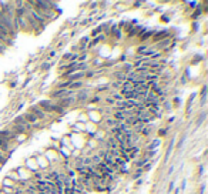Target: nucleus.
<instances>
[{
  "instance_id": "4c0bfd02",
  "label": "nucleus",
  "mask_w": 208,
  "mask_h": 194,
  "mask_svg": "<svg viewBox=\"0 0 208 194\" xmlns=\"http://www.w3.org/2000/svg\"><path fill=\"white\" fill-rule=\"evenodd\" d=\"M193 30H194V32L195 30H198V23H195V22L193 23Z\"/></svg>"
},
{
  "instance_id": "f8f14e48",
  "label": "nucleus",
  "mask_w": 208,
  "mask_h": 194,
  "mask_svg": "<svg viewBox=\"0 0 208 194\" xmlns=\"http://www.w3.org/2000/svg\"><path fill=\"white\" fill-rule=\"evenodd\" d=\"M171 39L170 37H167V39H164V40H161L158 44H157V47L160 49V50H164V52H168V49H167V46L168 44H171Z\"/></svg>"
},
{
  "instance_id": "9d476101",
  "label": "nucleus",
  "mask_w": 208,
  "mask_h": 194,
  "mask_svg": "<svg viewBox=\"0 0 208 194\" xmlns=\"http://www.w3.org/2000/svg\"><path fill=\"white\" fill-rule=\"evenodd\" d=\"M154 33H156V30H144V32L138 36V39H140V42H147L148 39H151L153 36H154Z\"/></svg>"
},
{
  "instance_id": "412c9836",
  "label": "nucleus",
  "mask_w": 208,
  "mask_h": 194,
  "mask_svg": "<svg viewBox=\"0 0 208 194\" xmlns=\"http://www.w3.org/2000/svg\"><path fill=\"white\" fill-rule=\"evenodd\" d=\"M148 49H150L148 47V44H141V46H138L137 47V53L138 54H143V53H146Z\"/></svg>"
},
{
  "instance_id": "ea45409f",
  "label": "nucleus",
  "mask_w": 208,
  "mask_h": 194,
  "mask_svg": "<svg viewBox=\"0 0 208 194\" xmlns=\"http://www.w3.org/2000/svg\"><path fill=\"white\" fill-rule=\"evenodd\" d=\"M204 190H205V184L201 185V189H200V194H203V193H204Z\"/></svg>"
},
{
  "instance_id": "5701e85b",
  "label": "nucleus",
  "mask_w": 208,
  "mask_h": 194,
  "mask_svg": "<svg viewBox=\"0 0 208 194\" xmlns=\"http://www.w3.org/2000/svg\"><path fill=\"white\" fill-rule=\"evenodd\" d=\"M84 77H87V79H93V77H96V74H94V70H87V71H84Z\"/></svg>"
},
{
  "instance_id": "7ed1b4c3",
  "label": "nucleus",
  "mask_w": 208,
  "mask_h": 194,
  "mask_svg": "<svg viewBox=\"0 0 208 194\" xmlns=\"http://www.w3.org/2000/svg\"><path fill=\"white\" fill-rule=\"evenodd\" d=\"M89 93H90V91H89V89H83V90H77L76 91V96H74V97H76V103H83L84 104L86 101H87V99H89Z\"/></svg>"
},
{
  "instance_id": "39448f33",
  "label": "nucleus",
  "mask_w": 208,
  "mask_h": 194,
  "mask_svg": "<svg viewBox=\"0 0 208 194\" xmlns=\"http://www.w3.org/2000/svg\"><path fill=\"white\" fill-rule=\"evenodd\" d=\"M170 37V32L168 30H161V32H156L154 36H153V42L154 43H158L161 40H164V39Z\"/></svg>"
},
{
  "instance_id": "4468645a",
  "label": "nucleus",
  "mask_w": 208,
  "mask_h": 194,
  "mask_svg": "<svg viewBox=\"0 0 208 194\" xmlns=\"http://www.w3.org/2000/svg\"><path fill=\"white\" fill-rule=\"evenodd\" d=\"M114 79H116V81H120V83H124V81L127 80V76L124 74L121 70H118L114 73Z\"/></svg>"
},
{
  "instance_id": "20e7f679",
  "label": "nucleus",
  "mask_w": 208,
  "mask_h": 194,
  "mask_svg": "<svg viewBox=\"0 0 208 194\" xmlns=\"http://www.w3.org/2000/svg\"><path fill=\"white\" fill-rule=\"evenodd\" d=\"M37 106L40 109L44 111L46 114L52 113V106H53V100H42V101H39Z\"/></svg>"
},
{
  "instance_id": "0eeeda50",
  "label": "nucleus",
  "mask_w": 208,
  "mask_h": 194,
  "mask_svg": "<svg viewBox=\"0 0 208 194\" xmlns=\"http://www.w3.org/2000/svg\"><path fill=\"white\" fill-rule=\"evenodd\" d=\"M109 34L114 36V37L117 39V40H121V37H123V34H121V30L117 27V24H114V26H111V27H110Z\"/></svg>"
},
{
  "instance_id": "c9c22d12",
  "label": "nucleus",
  "mask_w": 208,
  "mask_h": 194,
  "mask_svg": "<svg viewBox=\"0 0 208 194\" xmlns=\"http://www.w3.org/2000/svg\"><path fill=\"white\" fill-rule=\"evenodd\" d=\"M143 5H144V3H143V2H134V3H133V6H136V7H138V6H140V7H141Z\"/></svg>"
},
{
  "instance_id": "f704fd0d",
  "label": "nucleus",
  "mask_w": 208,
  "mask_h": 194,
  "mask_svg": "<svg viewBox=\"0 0 208 194\" xmlns=\"http://www.w3.org/2000/svg\"><path fill=\"white\" fill-rule=\"evenodd\" d=\"M93 63H94V66H101V59H96V60H93Z\"/></svg>"
},
{
  "instance_id": "2f4dec72",
  "label": "nucleus",
  "mask_w": 208,
  "mask_h": 194,
  "mask_svg": "<svg viewBox=\"0 0 208 194\" xmlns=\"http://www.w3.org/2000/svg\"><path fill=\"white\" fill-rule=\"evenodd\" d=\"M121 84H123V83H120V81H114L113 87H114V89H121Z\"/></svg>"
},
{
  "instance_id": "c756f323",
  "label": "nucleus",
  "mask_w": 208,
  "mask_h": 194,
  "mask_svg": "<svg viewBox=\"0 0 208 194\" xmlns=\"http://www.w3.org/2000/svg\"><path fill=\"white\" fill-rule=\"evenodd\" d=\"M204 118H205V113H203L201 116H200V118H198V121H197V127L198 126H201L203 124V121H204Z\"/></svg>"
},
{
  "instance_id": "393cba45",
  "label": "nucleus",
  "mask_w": 208,
  "mask_h": 194,
  "mask_svg": "<svg viewBox=\"0 0 208 194\" xmlns=\"http://www.w3.org/2000/svg\"><path fill=\"white\" fill-rule=\"evenodd\" d=\"M167 131H168V128H160V130H158V138L167 136Z\"/></svg>"
},
{
  "instance_id": "dca6fc26",
  "label": "nucleus",
  "mask_w": 208,
  "mask_h": 194,
  "mask_svg": "<svg viewBox=\"0 0 208 194\" xmlns=\"http://www.w3.org/2000/svg\"><path fill=\"white\" fill-rule=\"evenodd\" d=\"M120 70L123 71L124 74H128L130 71L134 70V66H133V63H123V67H121Z\"/></svg>"
},
{
  "instance_id": "2eb2a0df",
  "label": "nucleus",
  "mask_w": 208,
  "mask_h": 194,
  "mask_svg": "<svg viewBox=\"0 0 208 194\" xmlns=\"http://www.w3.org/2000/svg\"><path fill=\"white\" fill-rule=\"evenodd\" d=\"M80 87H83V80H80V81H73V83H70V86H69V90L77 91V90H80Z\"/></svg>"
},
{
  "instance_id": "7c9ffc66",
  "label": "nucleus",
  "mask_w": 208,
  "mask_h": 194,
  "mask_svg": "<svg viewBox=\"0 0 208 194\" xmlns=\"http://www.w3.org/2000/svg\"><path fill=\"white\" fill-rule=\"evenodd\" d=\"M106 104H110V106H114L116 104V101L113 100V97H107L106 99Z\"/></svg>"
},
{
  "instance_id": "72a5a7b5",
  "label": "nucleus",
  "mask_w": 208,
  "mask_h": 194,
  "mask_svg": "<svg viewBox=\"0 0 208 194\" xmlns=\"http://www.w3.org/2000/svg\"><path fill=\"white\" fill-rule=\"evenodd\" d=\"M56 54H57V52H56V50H52V52H50V54H49V57H47V59H49V60H50V59H53V57L56 56Z\"/></svg>"
},
{
  "instance_id": "f03ea898",
  "label": "nucleus",
  "mask_w": 208,
  "mask_h": 194,
  "mask_svg": "<svg viewBox=\"0 0 208 194\" xmlns=\"http://www.w3.org/2000/svg\"><path fill=\"white\" fill-rule=\"evenodd\" d=\"M29 111H30V113L33 114L34 117L37 118L39 121H42V120H47V114L44 113V111H43L42 109H40V107H39L37 104H33V106H32V107H30V110H29Z\"/></svg>"
},
{
  "instance_id": "4be33fe9",
  "label": "nucleus",
  "mask_w": 208,
  "mask_h": 194,
  "mask_svg": "<svg viewBox=\"0 0 208 194\" xmlns=\"http://www.w3.org/2000/svg\"><path fill=\"white\" fill-rule=\"evenodd\" d=\"M151 130H153V128L146 124V127H144V130L141 131V134H143V136H150V134H151Z\"/></svg>"
},
{
  "instance_id": "f3484780",
  "label": "nucleus",
  "mask_w": 208,
  "mask_h": 194,
  "mask_svg": "<svg viewBox=\"0 0 208 194\" xmlns=\"http://www.w3.org/2000/svg\"><path fill=\"white\" fill-rule=\"evenodd\" d=\"M201 14H203V10H201V7H200V5H198V6H197V7L194 9V13L191 14V19H193V20L195 22V20L198 19L200 16H201Z\"/></svg>"
},
{
  "instance_id": "9b49d317",
  "label": "nucleus",
  "mask_w": 208,
  "mask_h": 194,
  "mask_svg": "<svg viewBox=\"0 0 208 194\" xmlns=\"http://www.w3.org/2000/svg\"><path fill=\"white\" fill-rule=\"evenodd\" d=\"M22 116H23L24 117V120H26V121H27L29 124H30V126H33V124H36V123H39V120L36 117H34L33 114L30 113V111H26V113L24 114H22Z\"/></svg>"
},
{
  "instance_id": "f257e3e1",
  "label": "nucleus",
  "mask_w": 208,
  "mask_h": 194,
  "mask_svg": "<svg viewBox=\"0 0 208 194\" xmlns=\"http://www.w3.org/2000/svg\"><path fill=\"white\" fill-rule=\"evenodd\" d=\"M74 94H76V91H71L69 89H56V90H53L50 93V97H52V100H62L64 97L74 96Z\"/></svg>"
},
{
  "instance_id": "473e14b6",
  "label": "nucleus",
  "mask_w": 208,
  "mask_h": 194,
  "mask_svg": "<svg viewBox=\"0 0 208 194\" xmlns=\"http://www.w3.org/2000/svg\"><path fill=\"white\" fill-rule=\"evenodd\" d=\"M198 177H201V175H203V173H204V164H201V166L198 167Z\"/></svg>"
},
{
  "instance_id": "58836bf2",
  "label": "nucleus",
  "mask_w": 208,
  "mask_h": 194,
  "mask_svg": "<svg viewBox=\"0 0 208 194\" xmlns=\"http://www.w3.org/2000/svg\"><path fill=\"white\" fill-rule=\"evenodd\" d=\"M175 103V106H178V104H180V100H178V97H175L174 100H173V104Z\"/></svg>"
},
{
  "instance_id": "aec40b11",
  "label": "nucleus",
  "mask_w": 208,
  "mask_h": 194,
  "mask_svg": "<svg viewBox=\"0 0 208 194\" xmlns=\"http://www.w3.org/2000/svg\"><path fill=\"white\" fill-rule=\"evenodd\" d=\"M3 187H9V189H14V183L10 180L9 177H6V180L3 181Z\"/></svg>"
},
{
  "instance_id": "1a4fd4ad",
  "label": "nucleus",
  "mask_w": 208,
  "mask_h": 194,
  "mask_svg": "<svg viewBox=\"0 0 208 194\" xmlns=\"http://www.w3.org/2000/svg\"><path fill=\"white\" fill-rule=\"evenodd\" d=\"M134 90V84H133L131 81L126 80L121 84V90H120V94H123V93H128V91H133Z\"/></svg>"
},
{
  "instance_id": "a211bd4d",
  "label": "nucleus",
  "mask_w": 208,
  "mask_h": 194,
  "mask_svg": "<svg viewBox=\"0 0 208 194\" xmlns=\"http://www.w3.org/2000/svg\"><path fill=\"white\" fill-rule=\"evenodd\" d=\"M160 143H161V138H156V140H154V141H153L150 146L147 147V148H148V150H151V151H154V150H157V148H158Z\"/></svg>"
},
{
  "instance_id": "cd10ccee",
  "label": "nucleus",
  "mask_w": 208,
  "mask_h": 194,
  "mask_svg": "<svg viewBox=\"0 0 208 194\" xmlns=\"http://www.w3.org/2000/svg\"><path fill=\"white\" fill-rule=\"evenodd\" d=\"M50 67H52V64H50V63H49V62H44L42 66H40V69H42V70H47V69H50Z\"/></svg>"
},
{
  "instance_id": "bb28decb",
  "label": "nucleus",
  "mask_w": 208,
  "mask_h": 194,
  "mask_svg": "<svg viewBox=\"0 0 208 194\" xmlns=\"http://www.w3.org/2000/svg\"><path fill=\"white\" fill-rule=\"evenodd\" d=\"M170 16H168V14H161V22H163V23H168V22H170Z\"/></svg>"
},
{
  "instance_id": "423d86ee",
  "label": "nucleus",
  "mask_w": 208,
  "mask_h": 194,
  "mask_svg": "<svg viewBox=\"0 0 208 194\" xmlns=\"http://www.w3.org/2000/svg\"><path fill=\"white\" fill-rule=\"evenodd\" d=\"M16 19H17V26H19V30H24V32L30 30L27 17H26V16H23V17H16Z\"/></svg>"
},
{
  "instance_id": "a19ab883",
  "label": "nucleus",
  "mask_w": 208,
  "mask_h": 194,
  "mask_svg": "<svg viewBox=\"0 0 208 194\" xmlns=\"http://www.w3.org/2000/svg\"><path fill=\"white\" fill-rule=\"evenodd\" d=\"M124 60H126V54H123V56L120 57V62H124Z\"/></svg>"
},
{
  "instance_id": "a878e982",
  "label": "nucleus",
  "mask_w": 208,
  "mask_h": 194,
  "mask_svg": "<svg viewBox=\"0 0 208 194\" xmlns=\"http://www.w3.org/2000/svg\"><path fill=\"white\" fill-rule=\"evenodd\" d=\"M109 89H110L109 86H99V87L96 89V91H97V93H101V91H106V90H109Z\"/></svg>"
},
{
  "instance_id": "6e6552de",
  "label": "nucleus",
  "mask_w": 208,
  "mask_h": 194,
  "mask_svg": "<svg viewBox=\"0 0 208 194\" xmlns=\"http://www.w3.org/2000/svg\"><path fill=\"white\" fill-rule=\"evenodd\" d=\"M81 79H84V73H83V71H76V73H73L71 76L66 77V80H69L70 83H73V81H80Z\"/></svg>"
},
{
  "instance_id": "6ab92c4d",
  "label": "nucleus",
  "mask_w": 208,
  "mask_h": 194,
  "mask_svg": "<svg viewBox=\"0 0 208 194\" xmlns=\"http://www.w3.org/2000/svg\"><path fill=\"white\" fill-rule=\"evenodd\" d=\"M173 144H174V140L171 141V144L168 146V148H167V153H166V158H164V163H167V161H168V158H170L171 151H173Z\"/></svg>"
},
{
  "instance_id": "b1692460",
  "label": "nucleus",
  "mask_w": 208,
  "mask_h": 194,
  "mask_svg": "<svg viewBox=\"0 0 208 194\" xmlns=\"http://www.w3.org/2000/svg\"><path fill=\"white\" fill-rule=\"evenodd\" d=\"M90 101H91V104H97L101 101V97H100V96H93L90 99Z\"/></svg>"
},
{
  "instance_id": "c85d7f7f",
  "label": "nucleus",
  "mask_w": 208,
  "mask_h": 194,
  "mask_svg": "<svg viewBox=\"0 0 208 194\" xmlns=\"http://www.w3.org/2000/svg\"><path fill=\"white\" fill-rule=\"evenodd\" d=\"M143 168H137V171H136V174L133 175V179H138V177H141V174H143Z\"/></svg>"
},
{
  "instance_id": "ddd939ff",
  "label": "nucleus",
  "mask_w": 208,
  "mask_h": 194,
  "mask_svg": "<svg viewBox=\"0 0 208 194\" xmlns=\"http://www.w3.org/2000/svg\"><path fill=\"white\" fill-rule=\"evenodd\" d=\"M104 39H106V36H104L103 33L99 34L97 37H93V40H91V42L87 44V47H94V46H97L99 43H101V40H104Z\"/></svg>"
},
{
  "instance_id": "e433bc0d",
  "label": "nucleus",
  "mask_w": 208,
  "mask_h": 194,
  "mask_svg": "<svg viewBox=\"0 0 208 194\" xmlns=\"http://www.w3.org/2000/svg\"><path fill=\"white\" fill-rule=\"evenodd\" d=\"M173 189H174V181H171V183H170V185H168V191L171 193V191H173Z\"/></svg>"
}]
</instances>
